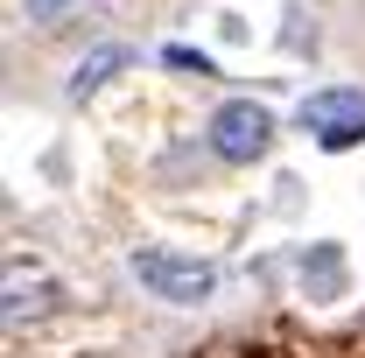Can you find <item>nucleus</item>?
Segmentation results:
<instances>
[{
  "mask_svg": "<svg viewBox=\"0 0 365 358\" xmlns=\"http://www.w3.org/2000/svg\"><path fill=\"white\" fill-rule=\"evenodd\" d=\"M56 302H63V288H56V281H49L36 260H7V330H21V323H43Z\"/></svg>",
  "mask_w": 365,
  "mask_h": 358,
  "instance_id": "nucleus-4",
  "label": "nucleus"
},
{
  "mask_svg": "<svg viewBox=\"0 0 365 358\" xmlns=\"http://www.w3.org/2000/svg\"><path fill=\"white\" fill-rule=\"evenodd\" d=\"M162 63H169V71H197V78H218V63H211V56H197V49H169Z\"/></svg>",
  "mask_w": 365,
  "mask_h": 358,
  "instance_id": "nucleus-8",
  "label": "nucleus"
},
{
  "mask_svg": "<svg viewBox=\"0 0 365 358\" xmlns=\"http://www.w3.org/2000/svg\"><path fill=\"white\" fill-rule=\"evenodd\" d=\"M127 274H134V281L155 295V302H176V310H197V302H211V288H218V267H211V260L162 253V246H134Z\"/></svg>",
  "mask_w": 365,
  "mask_h": 358,
  "instance_id": "nucleus-1",
  "label": "nucleus"
},
{
  "mask_svg": "<svg viewBox=\"0 0 365 358\" xmlns=\"http://www.w3.org/2000/svg\"><path fill=\"white\" fill-rule=\"evenodd\" d=\"M14 7H21V14L36 21V29H63V21H71V14H78L85 0H14Z\"/></svg>",
  "mask_w": 365,
  "mask_h": 358,
  "instance_id": "nucleus-7",
  "label": "nucleus"
},
{
  "mask_svg": "<svg viewBox=\"0 0 365 358\" xmlns=\"http://www.w3.org/2000/svg\"><path fill=\"white\" fill-rule=\"evenodd\" d=\"M204 140H211V155L218 162H260L274 148V113L260 106V98H225L218 113H211V127H204Z\"/></svg>",
  "mask_w": 365,
  "mask_h": 358,
  "instance_id": "nucleus-2",
  "label": "nucleus"
},
{
  "mask_svg": "<svg viewBox=\"0 0 365 358\" xmlns=\"http://www.w3.org/2000/svg\"><path fill=\"white\" fill-rule=\"evenodd\" d=\"M302 288H309V295H337V288H344L337 246H317V260H302Z\"/></svg>",
  "mask_w": 365,
  "mask_h": 358,
  "instance_id": "nucleus-6",
  "label": "nucleus"
},
{
  "mask_svg": "<svg viewBox=\"0 0 365 358\" xmlns=\"http://www.w3.org/2000/svg\"><path fill=\"white\" fill-rule=\"evenodd\" d=\"M120 63H127V49H120V43H98L91 56H78V71H71V98H91Z\"/></svg>",
  "mask_w": 365,
  "mask_h": 358,
  "instance_id": "nucleus-5",
  "label": "nucleus"
},
{
  "mask_svg": "<svg viewBox=\"0 0 365 358\" xmlns=\"http://www.w3.org/2000/svg\"><path fill=\"white\" fill-rule=\"evenodd\" d=\"M295 120H302V134H317V148L344 155V148H359V140H365V91H351V85L309 91Z\"/></svg>",
  "mask_w": 365,
  "mask_h": 358,
  "instance_id": "nucleus-3",
  "label": "nucleus"
}]
</instances>
